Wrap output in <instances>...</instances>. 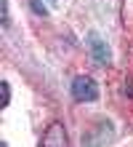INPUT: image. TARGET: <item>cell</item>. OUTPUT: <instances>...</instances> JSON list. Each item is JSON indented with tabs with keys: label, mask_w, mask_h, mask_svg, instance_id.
<instances>
[{
	"label": "cell",
	"mask_w": 133,
	"mask_h": 147,
	"mask_svg": "<svg viewBox=\"0 0 133 147\" xmlns=\"http://www.w3.org/2000/svg\"><path fill=\"white\" fill-rule=\"evenodd\" d=\"M40 147H67V128L61 123H51L40 139Z\"/></svg>",
	"instance_id": "2"
},
{
	"label": "cell",
	"mask_w": 133,
	"mask_h": 147,
	"mask_svg": "<svg viewBox=\"0 0 133 147\" xmlns=\"http://www.w3.org/2000/svg\"><path fill=\"white\" fill-rule=\"evenodd\" d=\"M29 5L35 8V13H40V16H48V8L40 3V0H29Z\"/></svg>",
	"instance_id": "4"
},
{
	"label": "cell",
	"mask_w": 133,
	"mask_h": 147,
	"mask_svg": "<svg viewBox=\"0 0 133 147\" xmlns=\"http://www.w3.org/2000/svg\"><path fill=\"white\" fill-rule=\"evenodd\" d=\"M72 96L77 102H96V99H99V86H96L93 78L77 75L75 83H72Z\"/></svg>",
	"instance_id": "1"
},
{
	"label": "cell",
	"mask_w": 133,
	"mask_h": 147,
	"mask_svg": "<svg viewBox=\"0 0 133 147\" xmlns=\"http://www.w3.org/2000/svg\"><path fill=\"white\" fill-rule=\"evenodd\" d=\"M88 48H91V54H93V59H96L99 64H109V62H112L109 46H106V43L96 35V32H91V35H88Z\"/></svg>",
	"instance_id": "3"
},
{
	"label": "cell",
	"mask_w": 133,
	"mask_h": 147,
	"mask_svg": "<svg viewBox=\"0 0 133 147\" xmlns=\"http://www.w3.org/2000/svg\"><path fill=\"white\" fill-rule=\"evenodd\" d=\"M3 147H8V144H5V142H3Z\"/></svg>",
	"instance_id": "6"
},
{
	"label": "cell",
	"mask_w": 133,
	"mask_h": 147,
	"mask_svg": "<svg viewBox=\"0 0 133 147\" xmlns=\"http://www.w3.org/2000/svg\"><path fill=\"white\" fill-rule=\"evenodd\" d=\"M8 102H11V86L3 83V107H8Z\"/></svg>",
	"instance_id": "5"
}]
</instances>
